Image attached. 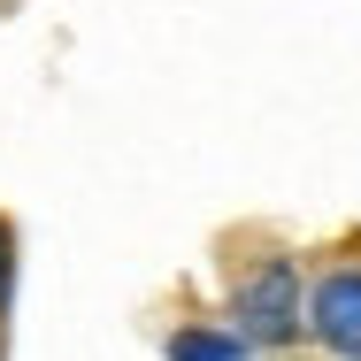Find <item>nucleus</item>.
<instances>
[{
    "label": "nucleus",
    "instance_id": "f257e3e1",
    "mask_svg": "<svg viewBox=\"0 0 361 361\" xmlns=\"http://www.w3.org/2000/svg\"><path fill=\"white\" fill-rule=\"evenodd\" d=\"M315 338L331 354H361V277H331L315 292Z\"/></svg>",
    "mask_w": 361,
    "mask_h": 361
},
{
    "label": "nucleus",
    "instance_id": "f03ea898",
    "mask_svg": "<svg viewBox=\"0 0 361 361\" xmlns=\"http://www.w3.org/2000/svg\"><path fill=\"white\" fill-rule=\"evenodd\" d=\"M238 315H246V323H254L262 338H285V331H292V277L277 269V262H269V269H262L254 285L238 292Z\"/></svg>",
    "mask_w": 361,
    "mask_h": 361
},
{
    "label": "nucleus",
    "instance_id": "7ed1b4c3",
    "mask_svg": "<svg viewBox=\"0 0 361 361\" xmlns=\"http://www.w3.org/2000/svg\"><path fill=\"white\" fill-rule=\"evenodd\" d=\"M169 354H177V361H246V354H238V338H216V331H185Z\"/></svg>",
    "mask_w": 361,
    "mask_h": 361
}]
</instances>
